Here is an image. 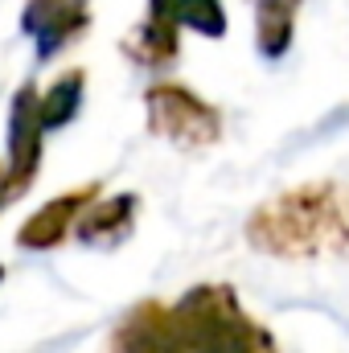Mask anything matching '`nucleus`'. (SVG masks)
I'll use <instances>...</instances> for the list:
<instances>
[{
  "instance_id": "9",
  "label": "nucleus",
  "mask_w": 349,
  "mask_h": 353,
  "mask_svg": "<svg viewBox=\"0 0 349 353\" xmlns=\"http://www.w3.org/2000/svg\"><path fill=\"white\" fill-rule=\"evenodd\" d=\"M255 8V46L263 58H283L292 37H296V17L300 0H251Z\"/></svg>"
},
{
  "instance_id": "8",
  "label": "nucleus",
  "mask_w": 349,
  "mask_h": 353,
  "mask_svg": "<svg viewBox=\"0 0 349 353\" xmlns=\"http://www.w3.org/2000/svg\"><path fill=\"white\" fill-rule=\"evenodd\" d=\"M136 210H140V197L136 193H119V197H107V201H90L74 226V234L87 243V247H111L119 239L132 234V222H136Z\"/></svg>"
},
{
  "instance_id": "6",
  "label": "nucleus",
  "mask_w": 349,
  "mask_h": 353,
  "mask_svg": "<svg viewBox=\"0 0 349 353\" xmlns=\"http://www.w3.org/2000/svg\"><path fill=\"white\" fill-rule=\"evenodd\" d=\"M90 29V0H25L21 33L33 41L37 62H54Z\"/></svg>"
},
{
  "instance_id": "4",
  "label": "nucleus",
  "mask_w": 349,
  "mask_h": 353,
  "mask_svg": "<svg viewBox=\"0 0 349 353\" xmlns=\"http://www.w3.org/2000/svg\"><path fill=\"white\" fill-rule=\"evenodd\" d=\"M185 29H197L206 37H222L226 33L222 0H148L144 21L123 41V54L136 66L161 70L181 54V33Z\"/></svg>"
},
{
  "instance_id": "1",
  "label": "nucleus",
  "mask_w": 349,
  "mask_h": 353,
  "mask_svg": "<svg viewBox=\"0 0 349 353\" xmlns=\"http://www.w3.org/2000/svg\"><path fill=\"white\" fill-rule=\"evenodd\" d=\"M107 353H283L243 308L235 288L197 283L181 300H140L111 333Z\"/></svg>"
},
{
  "instance_id": "5",
  "label": "nucleus",
  "mask_w": 349,
  "mask_h": 353,
  "mask_svg": "<svg viewBox=\"0 0 349 353\" xmlns=\"http://www.w3.org/2000/svg\"><path fill=\"white\" fill-rule=\"evenodd\" d=\"M148 128L177 148H210L222 136V111L181 83H152L144 90Z\"/></svg>"
},
{
  "instance_id": "2",
  "label": "nucleus",
  "mask_w": 349,
  "mask_h": 353,
  "mask_svg": "<svg viewBox=\"0 0 349 353\" xmlns=\"http://www.w3.org/2000/svg\"><path fill=\"white\" fill-rule=\"evenodd\" d=\"M247 243L271 259L349 255V185L308 181L275 193L247 218Z\"/></svg>"
},
{
  "instance_id": "10",
  "label": "nucleus",
  "mask_w": 349,
  "mask_h": 353,
  "mask_svg": "<svg viewBox=\"0 0 349 353\" xmlns=\"http://www.w3.org/2000/svg\"><path fill=\"white\" fill-rule=\"evenodd\" d=\"M0 279H4V267H0Z\"/></svg>"
},
{
  "instance_id": "3",
  "label": "nucleus",
  "mask_w": 349,
  "mask_h": 353,
  "mask_svg": "<svg viewBox=\"0 0 349 353\" xmlns=\"http://www.w3.org/2000/svg\"><path fill=\"white\" fill-rule=\"evenodd\" d=\"M83 90H87V74L83 70H66L62 79H54L46 90L25 83L12 94V111H8V157L0 165V197H4V205H12L37 181L46 136L54 128H66L79 115Z\"/></svg>"
},
{
  "instance_id": "7",
  "label": "nucleus",
  "mask_w": 349,
  "mask_h": 353,
  "mask_svg": "<svg viewBox=\"0 0 349 353\" xmlns=\"http://www.w3.org/2000/svg\"><path fill=\"white\" fill-rule=\"evenodd\" d=\"M99 193H103V189H99L94 181L70 189V193H58L54 201H46V205L17 230V247H25V251H54V247H62L66 234H74L83 210H87Z\"/></svg>"
}]
</instances>
